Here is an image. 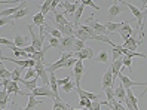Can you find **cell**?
Wrapping results in <instances>:
<instances>
[{"mask_svg":"<svg viewBox=\"0 0 147 110\" xmlns=\"http://www.w3.org/2000/svg\"><path fill=\"white\" fill-rule=\"evenodd\" d=\"M27 28H28L30 34H31V46L36 49V52H39V51L43 49V40H45V37H46V34H45V28L40 27L39 34L33 31V25H27Z\"/></svg>","mask_w":147,"mask_h":110,"instance_id":"6da1fadb","label":"cell"},{"mask_svg":"<svg viewBox=\"0 0 147 110\" xmlns=\"http://www.w3.org/2000/svg\"><path fill=\"white\" fill-rule=\"evenodd\" d=\"M73 55H74L73 52H64L58 61H55L54 64H49V65H46V70H48V73H55V70L65 69V64H67V61H68V58H71Z\"/></svg>","mask_w":147,"mask_h":110,"instance_id":"7a4b0ae2","label":"cell"},{"mask_svg":"<svg viewBox=\"0 0 147 110\" xmlns=\"http://www.w3.org/2000/svg\"><path fill=\"white\" fill-rule=\"evenodd\" d=\"M86 25L88 27H91L94 31H95V34H101V36H107V30L104 27V24L100 22L98 20H95L94 16H88V18L85 20Z\"/></svg>","mask_w":147,"mask_h":110,"instance_id":"3957f363","label":"cell"},{"mask_svg":"<svg viewBox=\"0 0 147 110\" xmlns=\"http://www.w3.org/2000/svg\"><path fill=\"white\" fill-rule=\"evenodd\" d=\"M34 70H36L37 78L43 82V86H49V73H48V70H46L45 63H36V65H34Z\"/></svg>","mask_w":147,"mask_h":110,"instance_id":"277c9868","label":"cell"},{"mask_svg":"<svg viewBox=\"0 0 147 110\" xmlns=\"http://www.w3.org/2000/svg\"><path fill=\"white\" fill-rule=\"evenodd\" d=\"M74 34L73 36H64L61 40H59V51L64 54V52H73V45H74Z\"/></svg>","mask_w":147,"mask_h":110,"instance_id":"5b68a950","label":"cell"},{"mask_svg":"<svg viewBox=\"0 0 147 110\" xmlns=\"http://www.w3.org/2000/svg\"><path fill=\"white\" fill-rule=\"evenodd\" d=\"M85 73V67H83V61H77L76 65L73 67V76H74V85L76 88L77 86H80V79H82V76Z\"/></svg>","mask_w":147,"mask_h":110,"instance_id":"8992f818","label":"cell"},{"mask_svg":"<svg viewBox=\"0 0 147 110\" xmlns=\"http://www.w3.org/2000/svg\"><path fill=\"white\" fill-rule=\"evenodd\" d=\"M129 22H131V21H125V24L122 25V28L119 30V34H120V37H122L123 42H126L129 37H135V34H137V31L131 28Z\"/></svg>","mask_w":147,"mask_h":110,"instance_id":"52a82bcc","label":"cell"},{"mask_svg":"<svg viewBox=\"0 0 147 110\" xmlns=\"http://www.w3.org/2000/svg\"><path fill=\"white\" fill-rule=\"evenodd\" d=\"M30 94L34 95L36 98H37V97H48V98H51V100H54V98H55L49 86H39V88L34 89L33 92H30Z\"/></svg>","mask_w":147,"mask_h":110,"instance_id":"ba28073f","label":"cell"},{"mask_svg":"<svg viewBox=\"0 0 147 110\" xmlns=\"http://www.w3.org/2000/svg\"><path fill=\"white\" fill-rule=\"evenodd\" d=\"M76 92H77V95L80 97V100H91V101H100V94H94V92H88V91L82 89L80 86H77V88H76Z\"/></svg>","mask_w":147,"mask_h":110,"instance_id":"9c48e42d","label":"cell"},{"mask_svg":"<svg viewBox=\"0 0 147 110\" xmlns=\"http://www.w3.org/2000/svg\"><path fill=\"white\" fill-rule=\"evenodd\" d=\"M59 5L64 7V12L65 13L74 15L76 11H77V7L80 6V2H77V0H74V2H67V0H64V2H59Z\"/></svg>","mask_w":147,"mask_h":110,"instance_id":"30bf717a","label":"cell"},{"mask_svg":"<svg viewBox=\"0 0 147 110\" xmlns=\"http://www.w3.org/2000/svg\"><path fill=\"white\" fill-rule=\"evenodd\" d=\"M101 82H102V83H101V88L104 89V91H106L107 88H110V86H113L115 80H113V73H111V69H107V70L104 72Z\"/></svg>","mask_w":147,"mask_h":110,"instance_id":"8fae6325","label":"cell"},{"mask_svg":"<svg viewBox=\"0 0 147 110\" xmlns=\"http://www.w3.org/2000/svg\"><path fill=\"white\" fill-rule=\"evenodd\" d=\"M74 54V57L77 58V60H80V61H83V60H94V51L91 49V48H83L82 51H79V52H73Z\"/></svg>","mask_w":147,"mask_h":110,"instance_id":"7c38bea8","label":"cell"},{"mask_svg":"<svg viewBox=\"0 0 147 110\" xmlns=\"http://www.w3.org/2000/svg\"><path fill=\"white\" fill-rule=\"evenodd\" d=\"M119 80H120V83L123 85V88H125V89H131L132 86H140V85H144V82H132L131 79L128 78V76H125V74H122V73L119 74Z\"/></svg>","mask_w":147,"mask_h":110,"instance_id":"4fadbf2b","label":"cell"},{"mask_svg":"<svg viewBox=\"0 0 147 110\" xmlns=\"http://www.w3.org/2000/svg\"><path fill=\"white\" fill-rule=\"evenodd\" d=\"M138 45H141V40H137L135 37H129L126 42H123L122 48L123 49H128V51H132V52H137Z\"/></svg>","mask_w":147,"mask_h":110,"instance_id":"5bb4252c","label":"cell"},{"mask_svg":"<svg viewBox=\"0 0 147 110\" xmlns=\"http://www.w3.org/2000/svg\"><path fill=\"white\" fill-rule=\"evenodd\" d=\"M13 43H15V46H16V48L24 49L25 46H28V43H30V39H28V37H25V36H22V34H18V33H15Z\"/></svg>","mask_w":147,"mask_h":110,"instance_id":"9a60e30c","label":"cell"},{"mask_svg":"<svg viewBox=\"0 0 147 110\" xmlns=\"http://www.w3.org/2000/svg\"><path fill=\"white\" fill-rule=\"evenodd\" d=\"M115 98L119 101V103H123L125 104V101H126V89L123 88L122 83H119L117 88L115 89Z\"/></svg>","mask_w":147,"mask_h":110,"instance_id":"2e32d148","label":"cell"},{"mask_svg":"<svg viewBox=\"0 0 147 110\" xmlns=\"http://www.w3.org/2000/svg\"><path fill=\"white\" fill-rule=\"evenodd\" d=\"M49 86H51V91L55 98H59L58 95V78L55 76V73H49Z\"/></svg>","mask_w":147,"mask_h":110,"instance_id":"e0dca14e","label":"cell"},{"mask_svg":"<svg viewBox=\"0 0 147 110\" xmlns=\"http://www.w3.org/2000/svg\"><path fill=\"white\" fill-rule=\"evenodd\" d=\"M123 24H125V21L123 22H104V27L107 30V36L113 34L115 31H119L120 28H122Z\"/></svg>","mask_w":147,"mask_h":110,"instance_id":"ac0fdd59","label":"cell"},{"mask_svg":"<svg viewBox=\"0 0 147 110\" xmlns=\"http://www.w3.org/2000/svg\"><path fill=\"white\" fill-rule=\"evenodd\" d=\"M64 15H65L64 11H55V12H54V20H55L57 25H68V24H71L70 21L65 20Z\"/></svg>","mask_w":147,"mask_h":110,"instance_id":"d6986e66","label":"cell"},{"mask_svg":"<svg viewBox=\"0 0 147 110\" xmlns=\"http://www.w3.org/2000/svg\"><path fill=\"white\" fill-rule=\"evenodd\" d=\"M70 104L64 103L61 98H54L52 100V110H70Z\"/></svg>","mask_w":147,"mask_h":110,"instance_id":"ffe728a7","label":"cell"},{"mask_svg":"<svg viewBox=\"0 0 147 110\" xmlns=\"http://www.w3.org/2000/svg\"><path fill=\"white\" fill-rule=\"evenodd\" d=\"M57 30L61 33V34H65V37L74 34V25H73V22L68 24V25H57Z\"/></svg>","mask_w":147,"mask_h":110,"instance_id":"44dd1931","label":"cell"},{"mask_svg":"<svg viewBox=\"0 0 147 110\" xmlns=\"http://www.w3.org/2000/svg\"><path fill=\"white\" fill-rule=\"evenodd\" d=\"M20 82L22 83V85H24V88L27 89V91L33 92L34 89L37 88V82H39V78L36 76V78H34V79H31V80H24V79H21Z\"/></svg>","mask_w":147,"mask_h":110,"instance_id":"7402d4cb","label":"cell"},{"mask_svg":"<svg viewBox=\"0 0 147 110\" xmlns=\"http://www.w3.org/2000/svg\"><path fill=\"white\" fill-rule=\"evenodd\" d=\"M48 49H49V46H43L42 51H39V52H34L33 55H30V60L36 61V63H43V58H45Z\"/></svg>","mask_w":147,"mask_h":110,"instance_id":"603a6c76","label":"cell"},{"mask_svg":"<svg viewBox=\"0 0 147 110\" xmlns=\"http://www.w3.org/2000/svg\"><path fill=\"white\" fill-rule=\"evenodd\" d=\"M39 104H42V101L39 98H36L34 95L28 94V104H27V107H25V110H34Z\"/></svg>","mask_w":147,"mask_h":110,"instance_id":"cb8c5ba5","label":"cell"},{"mask_svg":"<svg viewBox=\"0 0 147 110\" xmlns=\"http://www.w3.org/2000/svg\"><path fill=\"white\" fill-rule=\"evenodd\" d=\"M120 12H122V7H120V5L115 3L113 6L110 7V11H109V22H111V20H113L115 16H117Z\"/></svg>","mask_w":147,"mask_h":110,"instance_id":"d4e9b609","label":"cell"},{"mask_svg":"<svg viewBox=\"0 0 147 110\" xmlns=\"http://www.w3.org/2000/svg\"><path fill=\"white\" fill-rule=\"evenodd\" d=\"M25 72V69H22V67H16L15 70L11 72V80L13 82H20L21 80V73Z\"/></svg>","mask_w":147,"mask_h":110,"instance_id":"484cf974","label":"cell"},{"mask_svg":"<svg viewBox=\"0 0 147 110\" xmlns=\"http://www.w3.org/2000/svg\"><path fill=\"white\" fill-rule=\"evenodd\" d=\"M28 13H30V7H28V6H27V7H22V9H20L18 12L12 16V20H13V21H18V20L24 18V16H27Z\"/></svg>","mask_w":147,"mask_h":110,"instance_id":"4316f807","label":"cell"},{"mask_svg":"<svg viewBox=\"0 0 147 110\" xmlns=\"http://www.w3.org/2000/svg\"><path fill=\"white\" fill-rule=\"evenodd\" d=\"M45 22H46V21H45V16H43L40 12H37L36 15L33 16V24L37 25V27H43V25H46Z\"/></svg>","mask_w":147,"mask_h":110,"instance_id":"83f0119b","label":"cell"},{"mask_svg":"<svg viewBox=\"0 0 147 110\" xmlns=\"http://www.w3.org/2000/svg\"><path fill=\"white\" fill-rule=\"evenodd\" d=\"M7 101H9V95H7V92L5 89L3 91L0 89V109H2V110H5Z\"/></svg>","mask_w":147,"mask_h":110,"instance_id":"f1b7e54d","label":"cell"},{"mask_svg":"<svg viewBox=\"0 0 147 110\" xmlns=\"http://www.w3.org/2000/svg\"><path fill=\"white\" fill-rule=\"evenodd\" d=\"M74 37H76V39H79V40H82V42H85V40H92V37L88 36V34H86L85 31H82L80 28L74 30Z\"/></svg>","mask_w":147,"mask_h":110,"instance_id":"f546056e","label":"cell"},{"mask_svg":"<svg viewBox=\"0 0 147 110\" xmlns=\"http://www.w3.org/2000/svg\"><path fill=\"white\" fill-rule=\"evenodd\" d=\"M3 79H11V72L6 69L3 63H0V80Z\"/></svg>","mask_w":147,"mask_h":110,"instance_id":"4dcf8cb0","label":"cell"},{"mask_svg":"<svg viewBox=\"0 0 147 110\" xmlns=\"http://www.w3.org/2000/svg\"><path fill=\"white\" fill-rule=\"evenodd\" d=\"M97 63H109V54L106 52V51H102V52H100L97 57L94 58Z\"/></svg>","mask_w":147,"mask_h":110,"instance_id":"1f68e13d","label":"cell"},{"mask_svg":"<svg viewBox=\"0 0 147 110\" xmlns=\"http://www.w3.org/2000/svg\"><path fill=\"white\" fill-rule=\"evenodd\" d=\"M51 2H52V0H46V2H43V3H42L40 13H42L43 16H46V13L51 11Z\"/></svg>","mask_w":147,"mask_h":110,"instance_id":"d6a6232c","label":"cell"},{"mask_svg":"<svg viewBox=\"0 0 147 110\" xmlns=\"http://www.w3.org/2000/svg\"><path fill=\"white\" fill-rule=\"evenodd\" d=\"M83 48H85V42L76 39L74 40V45H73V52H79V51H82Z\"/></svg>","mask_w":147,"mask_h":110,"instance_id":"836d02e7","label":"cell"},{"mask_svg":"<svg viewBox=\"0 0 147 110\" xmlns=\"http://www.w3.org/2000/svg\"><path fill=\"white\" fill-rule=\"evenodd\" d=\"M36 70L34 69H27L25 70V78H24V80H31V79H34L36 78Z\"/></svg>","mask_w":147,"mask_h":110,"instance_id":"e575fe53","label":"cell"},{"mask_svg":"<svg viewBox=\"0 0 147 110\" xmlns=\"http://www.w3.org/2000/svg\"><path fill=\"white\" fill-rule=\"evenodd\" d=\"M76 88V85H74V82H68V83H65V85L61 88L63 89V92H65V94H68V92H71L73 89Z\"/></svg>","mask_w":147,"mask_h":110,"instance_id":"d590c367","label":"cell"},{"mask_svg":"<svg viewBox=\"0 0 147 110\" xmlns=\"http://www.w3.org/2000/svg\"><path fill=\"white\" fill-rule=\"evenodd\" d=\"M122 64H123V67H128L129 72H132V60H131V58L122 57Z\"/></svg>","mask_w":147,"mask_h":110,"instance_id":"8d00e7d4","label":"cell"},{"mask_svg":"<svg viewBox=\"0 0 147 110\" xmlns=\"http://www.w3.org/2000/svg\"><path fill=\"white\" fill-rule=\"evenodd\" d=\"M77 61H79V60H77L74 55H73L71 58H68V61H67V64H65V69H71V70H73V67L76 65Z\"/></svg>","mask_w":147,"mask_h":110,"instance_id":"74e56055","label":"cell"},{"mask_svg":"<svg viewBox=\"0 0 147 110\" xmlns=\"http://www.w3.org/2000/svg\"><path fill=\"white\" fill-rule=\"evenodd\" d=\"M0 45H3V46H6V48H12V46H15V43H13L12 40L5 39V37H0Z\"/></svg>","mask_w":147,"mask_h":110,"instance_id":"f35d334b","label":"cell"},{"mask_svg":"<svg viewBox=\"0 0 147 110\" xmlns=\"http://www.w3.org/2000/svg\"><path fill=\"white\" fill-rule=\"evenodd\" d=\"M101 106H107V101H92V110H101Z\"/></svg>","mask_w":147,"mask_h":110,"instance_id":"ab89813d","label":"cell"},{"mask_svg":"<svg viewBox=\"0 0 147 110\" xmlns=\"http://www.w3.org/2000/svg\"><path fill=\"white\" fill-rule=\"evenodd\" d=\"M123 55H122V52L117 49V48H113V54H111V58H113V61H117V60H120Z\"/></svg>","mask_w":147,"mask_h":110,"instance_id":"60d3db41","label":"cell"},{"mask_svg":"<svg viewBox=\"0 0 147 110\" xmlns=\"http://www.w3.org/2000/svg\"><path fill=\"white\" fill-rule=\"evenodd\" d=\"M106 95H107V101H109V103L115 98V89H113V86H110V88L106 89Z\"/></svg>","mask_w":147,"mask_h":110,"instance_id":"b9f144b4","label":"cell"},{"mask_svg":"<svg viewBox=\"0 0 147 110\" xmlns=\"http://www.w3.org/2000/svg\"><path fill=\"white\" fill-rule=\"evenodd\" d=\"M6 24H11V25L15 27V22L12 20V16H9V18H0V27H3V25H6Z\"/></svg>","mask_w":147,"mask_h":110,"instance_id":"7bdbcfd3","label":"cell"},{"mask_svg":"<svg viewBox=\"0 0 147 110\" xmlns=\"http://www.w3.org/2000/svg\"><path fill=\"white\" fill-rule=\"evenodd\" d=\"M83 6H91V7H94V11H100V7L97 6V5H95L94 2H92V0H82V2H80Z\"/></svg>","mask_w":147,"mask_h":110,"instance_id":"ee69618b","label":"cell"},{"mask_svg":"<svg viewBox=\"0 0 147 110\" xmlns=\"http://www.w3.org/2000/svg\"><path fill=\"white\" fill-rule=\"evenodd\" d=\"M46 36L49 37V46H54V48L59 49V40H58V39H55V37H51L49 34H46Z\"/></svg>","mask_w":147,"mask_h":110,"instance_id":"f6af8a7d","label":"cell"},{"mask_svg":"<svg viewBox=\"0 0 147 110\" xmlns=\"http://www.w3.org/2000/svg\"><path fill=\"white\" fill-rule=\"evenodd\" d=\"M79 104L82 107H86V110H92V101L91 100H80Z\"/></svg>","mask_w":147,"mask_h":110,"instance_id":"bcb514c9","label":"cell"},{"mask_svg":"<svg viewBox=\"0 0 147 110\" xmlns=\"http://www.w3.org/2000/svg\"><path fill=\"white\" fill-rule=\"evenodd\" d=\"M24 52H25V54H28V55H33L34 52H36V49H34L31 45H28V46H25V48H24Z\"/></svg>","mask_w":147,"mask_h":110,"instance_id":"7dc6e473","label":"cell"},{"mask_svg":"<svg viewBox=\"0 0 147 110\" xmlns=\"http://www.w3.org/2000/svg\"><path fill=\"white\" fill-rule=\"evenodd\" d=\"M59 5V2H58V0H52V2H51V11H52V12H55V7Z\"/></svg>","mask_w":147,"mask_h":110,"instance_id":"c3c4849f","label":"cell"},{"mask_svg":"<svg viewBox=\"0 0 147 110\" xmlns=\"http://www.w3.org/2000/svg\"><path fill=\"white\" fill-rule=\"evenodd\" d=\"M12 104L15 106V110H25V107H18V104H16L15 101H12Z\"/></svg>","mask_w":147,"mask_h":110,"instance_id":"681fc988","label":"cell"},{"mask_svg":"<svg viewBox=\"0 0 147 110\" xmlns=\"http://www.w3.org/2000/svg\"><path fill=\"white\" fill-rule=\"evenodd\" d=\"M70 110H79V109H74V107H70ZM80 110H83V109H80Z\"/></svg>","mask_w":147,"mask_h":110,"instance_id":"f907efd6","label":"cell"},{"mask_svg":"<svg viewBox=\"0 0 147 110\" xmlns=\"http://www.w3.org/2000/svg\"><path fill=\"white\" fill-rule=\"evenodd\" d=\"M0 89H2V82H0Z\"/></svg>","mask_w":147,"mask_h":110,"instance_id":"816d5d0a","label":"cell"}]
</instances>
